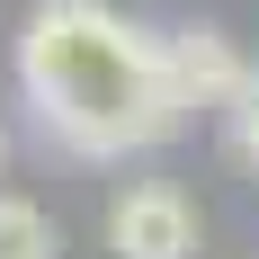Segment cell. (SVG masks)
<instances>
[{"label":"cell","instance_id":"6da1fadb","mask_svg":"<svg viewBox=\"0 0 259 259\" xmlns=\"http://www.w3.org/2000/svg\"><path fill=\"white\" fill-rule=\"evenodd\" d=\"M18 80L36 125L80 161L152 152L188 125V99L170 80V36L134 27L107 0H36L18 27Z\"/></svg>","mask_w":259,"mask_h":259},{"label":"cell","instance_id":"7a4b0ae2","mask_svg":"<svg viewBox=\"0 0 259 259\" xmlns=\"http://www.w3.org/2000/svg\"><path fill=\"white\" fill-rule=\"evenodd\" d=\"M107 241H116V259H188L197 250V206L170 179H143L107 206Z\"/></svg>","mask_w":259,"mask_h":259},{"label":"cell","instance_id":"3957f363","mask_svg":"<svg viewBox=\"0 0 259 259\" xmlns=\"http://www.w3.org/2000/svg\"><path fill=\"white\" fill-rule=\"evenodd\" d=\"M170 80H179L188 107H214V116H224V107L241 99L250 63L233 54V36H224V27H179V36H170Z\"/></svg>","mask_w":259,"mask_h":259},{"label":"cell","instance_id":"277c9868","mask_svg":"<svg viewBox=\"0 0 259 259\" xmlns=\"http://www.w3.org/2000/svg\"><path fill=\"white\" fill-rule=\"evenodd\" d=\"M0 259H54V224L27 197H0Z\"/></svg>","mask_w":259,"mask_h":259},{"label":"cell","instance_id":"5b68a950","mask_svg":"<svg viewBox=\"0 0 259 259\" xmlns=\"http://www.w3.org/2000/svg\"><path fill=\"white\" fill-rule=\"evenodd\" d=\"M224 152H233L241 170H259V72L241 80V99L224 107Z\"/></svg>","mask_w":259,"mask_h":259},{"label":"cell","instance_id":"8992f818","mask_svg":"<svg viewBox=\"0 0 259 259\" xmlns=\"http://www.w3.org/2000/svg\"><path fill=\"white\" fill-rule=\"evenodd\" d=\"M0 152H9V134H0Z\"/></svg>","mask_w":259,"mask_h":259}]
</instances>
